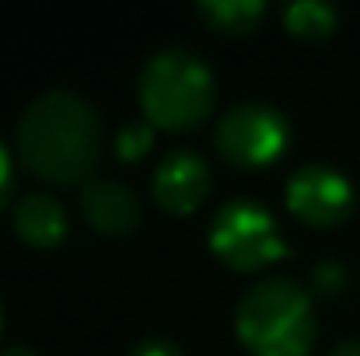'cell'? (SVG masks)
Listing matches in <instances>:
<instances>
[{
  "label": "cell",
  "mask_w": 360,
  "mask_h": 356,
  "mask_svg": "<svg viewBox=\"0 0 360 356\" xmlns=\"http://www.w3.org/2000/svg\"><path fill=\"white\" fill-rule=\"evenodd\" d=\"M105 150L98 109L67 88L42 91L25 105L14 126L18 164L46 185H88Z\"/></svg>",
  "instance_id": "obj_1"
},
{
  "label": "cell",
  "mask_w": 360,
  "mask_h": 356,
  "mask_svg": "<svg viewBox=\"0 0 360 356\" xmlns=\"http://www.w3.org/2000/svg\"><path fill=\"white\" fill-rule=\"evenodd\" d=\"M329 356H360V339H343V343H336Z\"/></svg>",
  "instance_id": "obj_16"
},
{
  "label": "cell",
  "mask_w": 360,
  "mask_h": 356,
  "mask_svg": "<svg viewBox=\"0 0 360 356\" xmlns=\"http://www.w3.org/2000/svg\"><path fill=\"white\" fill-rule=\"evenodd\" d=\"M347 283H350V276L340 262H319L311 269V294L322 301H336L347 290Z\"/></svg>",
  "instance_id": "obj_13"
},
{
  "label": "cell",
  "mask_w": 360,
  "mask_h": 356,
  "mask_svg": "<svg viewBox=\"0 0 360 356\" xmlns=\"http://www.w3.org/2000/svg\"><path fill=\"white\" fill-rule=\"evenodd\" d=\"M150 147H154V126L150 122H129L116 136V157L126 161V164L143 161L150 154Z\"/></svg>",
  "instance_id": "obj_12"
},
{
  "label": "cell",
  "mask_w": 360,
  "mask_h": 356,
  "mask_svg": "<svg viewBox=\"0 0 360 356\" xmlns=\"http://www.w3.org/2000/svg\"><path fill=\"white\" fill-rule=\"evenodd\" d=\"M196 14L217 35H252L266 18V4L262 0H203L196 4Z\"/></svg>",
  "instance_id": "obj_10"
},
{
  "label": "cell",
  "mask_w": 360,
  "mask_h": 356,
  "mask_svg": "<svg viewBox=\"0 0 360 356\" xmlns=\"http://www.w3.org/2000/svg\"><path fill=\"white\" fill-rule=\"evenodd\" d=\"M235 336L248 356H311L319 339L315 294L287 276L255 279L238 297Z\"/></svg>",
  "instance_id": "obj_2"
},
{
  "label": "cell",
  "mask_w": 360,
  "mask_h": 356,
  "mask_svg": "<svg viewBox=\"0 0 360 356\" xmlns=\"http://www.w3.org/2000/svg\"><path fill=\"white\" fill-rule=\"evenodd\" d=\"M217 154L241 171H259L276 164L290 147V122L266 102H241L217 119L214 129Z\"/></svg>",
  "instance_id": "obj_5"
},
{
  "label": "cell",
  "mask_w": 360,
  "mask_h": 356,
  "mask_svg": "<svg viewBox=\"0 0 360 356\" xmlns=\"http://www.w3.org/2000/svg\"><path fill=\"white\" fill-rule=\"evenodd\" d=\"M340 25V14L333 4L322 0H297L283 7V28L301 42H326Z\"/></svg>",
  "instance_id": "obj_11"
},
{
  "label": "cell",
  "mask_w": 360,
  "mask_h": 356,
  "mask_svg": "<svg viewBox=\"0 0 360 356\" xmlns=\"http://www.w3.org/2000/svg\"><path fill=\"white\" fill-rule=\"evenodd\" d=\"M77 203L84 224L102 237H129L143 220L140 196L120 178H91Z\"/></svg>",
  "instance_id": "obj_8"
},
{
  "label": "cell",
  "mask_w": 360,
  "mask_h": 356,
  "mask_svg": "<svg viewBox=\"0 0 360 356\" xmlns=\"http://www.w3.org/2000/svg\"><path fill=\"white\" fill-rule=\"evenodd\" d=\"M283 199L297 224L319 228V231L340 228L354 213V203H357L350 178L333 164H301L287 178Z\"/></svg>",
  "instance_id": "obj_6"
},
{
  "label": "cell",
  "mask_w": 360,
  "mask_h": 356,
  "mask_svg": "<svg viewBox=\"0 0 360 356\" xmlns=\"http://www.w3.org/2000/svg\"><path fill=\"white\" fill-rule=\"evenodd\" d=\"M0 356H39V353L28 350V346H7V350H0Z\"/></svg>",
  "instance_id": "obj_17"
},
{
  "label": "cell",
  "mask_w": 360,
  "mask_h": 356,
  "mask_svg": "<svg viewBox=\"0 0 360 356\" xmlns=\"http://www.w3.org/2000/svg\"><path fill=\"white\" fill-rule=\"evenodd\" d=\"M11 192H14V157H11V150L0 143V213L7 210Z\"/></svg>",
  "instance_id": "obj_15"
},
{
  "label": "cell",
  "mask_w": 360,
  "mask_h": 356,
  "mask_svg": "<svg viewBox=\"0 0 360 356\" xmlns=\"http://www.w3.org/2000/svg\"><path fill=\"white\" fill-rule=\"evenodd\" d=\"M129 356H186V353L165 336H143L140 343H133Z\"/></svg>",
  "instance_id": "obj_14"
},
{
  "label": "cell",
  "mask_w": 360,
  "mask_h": 356,
  "mask_svg": "<svg viewBox=\"0 0 360 356\" xmlns=\"http://www.w3.org/2000/svg\"><path fill=\"white\" fill-rule=\"evenodd\" d=\"M11 224L14 235L21 237L28 248L39 251H53L56 244H63L70 235V217L67 206L53 196V192H28L14 203L11 210Z\"/></svg>",
  "instance_id": "obj_9"
},
{
  "label": "cell",
  "mask_w": 360,
  "mask_h": 356,
  "mask_svg": "<svg viewBox=\"0 0 360 356\" xmlns=\"http://www.w3.org/2000/svg\"><path fill=\"white\" fill-rule=\"evenodd\" d=\"M0 332H4V308H0Z\"/></svg>",
  "instance_id": "obj_18"
},
{
  "label": "cell",
  "mask_w": 360,
  "mask_h": 356,
  "mask_svg": "<svg viewBox=\"0 0 360 356\" xmlns=\"http://www.w3.org/2000/svg\"><path fill=\"white\" fill-rule=\"evenodd\" d=\"M150 196L154 203L172 213V217H193L203 199L210 196V168L207 161L189 150V147H175L161 157V164L150 175Z\"/></svg>",
  "instance_id": "obj_7"
},
{
  "label": "cell",
  "mask_w": 360,
  "mask_h": 356,
  "mask_svg": "<svg viewBox=\"0 0 360 356\" xmlns=\"http://www.w3.org/2000/svg\"><path fill=\"white\" fill-rule=\"evenodd\" d=\"M207 244L231 272H259L287 258V241L276 228V217L255 199H228L217 206Z\"/></svg>",
  "instance_id": "obj_4"
},
{
  "label": "cell",
  "mask_w": 360,
  "mask_h": 356,
  "mask_svg": "<svg viewBox=\"0 0 360 356\" xmlns=\"http://www.w3.org/2000/svg\"><path fill=\"white\" fill-rule=\"evenodd\" d=\"M143 122L165 133H193L217 109V77L193 49H158L136 77Z\"/></svg>",
  "instance_id": "obj_3"
}]
</instances>
